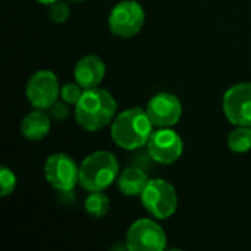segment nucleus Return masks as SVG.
Masks as SVG:
<instances>
[{"label": "nucleus", "instance_id": "obj_1", "mask_svg": "<svg viewBox=\"0 0 251 251\" xmlns=\"http://www.w3.org/2000/svg\"><path fill=\"white\" fill-rule=\"evenodd\" d=\"M116 109V100L109 91L97 87L87 88L75 104V119L82 129L96 132L113 122Z\"/></svg>", "mask_w": 251, "mask_h": 251}, {"label": "nucleus", "instance_id": "obj_2", "mask_svg": "<svg viewBox=\"0 0 251 251\" xmlns=\"http://www.w3.org/2000/svg\"><path fill=\"white\" fill-rule=\"evenodd\" d=\"M153 122L147 112L132 107L121 112L112 122V138L125 150H138L147 146L153 132Z\"/></svg>", "mask_w": 251, "mask_h": 251}, {"label": "nucleus", "instance_id": "obj_3", "mask_svg": "<svg viewBox=\"0 0 251 251\" xmlns=\"http://www.w3.org/2000/svg\"><path fill=\"white\" fill-rule=\"evenodd\" d=\"M119 163L109 151L88 154L79 166V184L87 191H103L118 178Z\"/></svg>", "mask_w": 251, "mask_h": 251}, {"label": "nucleus", "instance_id": "obj_4", "mask_svg": "<svg viewBox=\"0 0 251 251\" xmlns=\"http://www.w3.org/2000/svg\"><path fill=\"white\" fill-rule=\"evenodd\" d=\"M141 203L156 219H168L178 207V196L175 188L165 179H150L141 193Z\"/></svg>", "mask_w": 251, "mask_h": 251}, {"label": "nucleus", "instance_id": "obj_5", "mask_svg": "<svg viewBox=\"0 0 251 251\" xmlns=\"http://www.w3.org/2000/svg\"><path fill=\"white\" fill-rule=\"evenodd\" d=\"M44 178L54 190L72 193L75 185L79 184V166L71 156L56 153L49 156L44 163Z\"/></svg>", "mask_w": 251, "mask_h": 251}, {"label": "nucleus", "instance_id": "obj_6", "mask_svg": "<svg viewBox=\"0 0 251 251\" xmlns=\"http://www.w3.org/2000/svg\"><path fill=\"white\" fill-rule=\"evenodd\" d=\"M146 13L143 6L135 0H125L116 4L109 15L110 31L121 38L137 35L144 25Z\"/></svg>", "mask_w": 251, "mask_h": 251}, {"label": "nucleus", "instance_id": "obj_7", "mask_svg": "<svg viewBox=\"0 0 251 251\" xmlns=\"http://www.w3.org/2000/svg\"><path fill=\"white\" fill-rule=\"evenodd\" d=\"M166 247V234L153 219L135 221L126 232V249L132 251H162Z\"/></svg>", "mask_w": 251, "mask_h": 251}, {"label": "nucleus", "instance_id": "obj_8", "mask_svg": "<svg viewBox=\"0 0 251 251\" xmlns=\"http://www.w3.org/2000/svg\"><path fill=\"white\" fill-rule=\"evenodd\" d=\"M26 99L34 109L46 110L50 109L59 97L60 85L54 72L49 69L37 71L31 75L26 84Z\"/></svg>", "mask_w": 251, "mask_h": 251}, {"label": "nucleus", "instance_id": "obj_9", "mask_svg": "<svg viewBox=\"0 0 251 251\" xmlns=\"http://www.w3.org/2000/svg\"><path fill=\"white\" fill-rule=\"evenodd\" d=\"M226 119L237 126H251V82L232 85L222 100Z\"/></svg>", "mask_w": 251, "mask_h": 251}, {"label": "nucleus", "instance_id": "obj_10", "mask_svg": "<svg viewBox=\"0 0 251 251\" xmlns=\"http://www.w3.org/2000/svg\"><path fill=\"white\" fill-rule=\"evenodd\" d=\"M147 149L157 163L171 165L182 156L184 144L181 137L175 131L169 128H160L151 132Z\"/></svg>", "mask_w": 251, "mask_h": 251}, {"label": "nucleus", "instance_id": "obj_11", "mask_svg": "<svg viewBox=\"0 0 251 251\" xmlns=\"http://www.w3.org/2000/svg\"><path fill=\"white\" fill-rule=\"evenodd\" d=\"M146 112L154 126L171 128L179 122L182 115V104L176 96L171 93H159L150 99Z\"/></svg>", "mask_w": 251, "mask_h": 251}, {"label": "nucleus", "instance_id": "obj_12", "mask_svg": "<svg viewBox=\"0 0 251 251\" xmlns=\"http://www.w3.org/2000/svg\"><path fill=\"white\" fill-rule=\"evenodd\" d=\"M106 75V65L104 62L94 54L84 56L78 60L74 69L75 81L84 88H94L97 87Z\"/></svg>", "mask_w": 251, "mask_h": 251}, {"label": "nucleus", "instance_id": "obj_13", "mask_svg": "<svg viewBox=\"0 0 251 251\" xmlns=\"http://www.w3.org/2000/svg\"><path fill=\"white\" fill-rule=\"evenodd\" d=\"M149 181V175L144 169L137 166H128L118 176V188L122 194L129 197L141 196Z\"/></svg>", "mask_w": 251, "mask_h": 251}, {"label": "nucleus", "instance_id": "obj_14", "mask_svg": "<svg viewBox=\"0 0 251 251\" xmlns=\"http://www.w3.org/2000/svg\"><path fill=\"white\" fill-rule=\"evenodd\" d=\"M50 131V118L40 109L28 113L21 122V134L29 141L43 140Z\"/></svg>", "mask_w": 251, "mask_h": 251}, {"label": "nucleus", "instance_id": "obj_15", "mask_svg": "<svg viewBox=\"0 0 251 251\" xmlns=\"http://www.w3.org/2000/svg\"><path fill=\"white\" fill-rule=\"evenodd\" d=\"M85 210L93 218H103L107 215L110 207V200L103 191H90V194L85 199Z\"/></svg>", "mask_w": 251, "mask_h": 251}, {"label": "nucleus", "instance_id": "obj_16", "mask_svg": "<svg viewBox=\"0 0 251 251\" xmlns=\"http://www.w3.org/2000/svg\"><path fill=\"white\" fill-rule=\"evenodd\" d=\"M228 146L234 153H247L251 150V126H238L228 137Z\"/></svg>", "mask_w": 251, "mask_h": 251}, {"label": "nucleus", "instance_id": "obj_17", "mask_svg": "<svg viewBox=\"0 0 251 251\" xmlns=\"http://www.w3.org/2000/svg\"><path fill=\"white\" fill-rule=\"evenodd\" d=\"M82 93H84V88H82L78 82H75V84H74V82L65 84V85L60 88V97H62V100L66 101V103L71 104V106H75V104L79 101Z\"/></svg>", "mask_w": 251, "mask_h": 251}, {"label": "nucleus", "instance_id": "obj_18", "mask_svg": "<svg viewBox=\"0 0 251 251\" xmlns=\"http://www.w3.org/2000/svg\"><path fill=\"white\" fill-rule=\"evenodd\" d=\"M0 185H1V193H0L1 197L12 194L16 188V175L13 174V171H10L6 166L0 169Z\"/></svg>", "mask_w": 251, "mask_h": 251}, {"label": "nucleus", "instance_id": "obj_19", "mask_svg": "<svg viewBox=\"0 0 251 251\" xmlns=\"http://www.w3.org/2000/svg\"><path fill=\"white\" fill-rule=\"evenodd\" d=\"M50 19L56 24H62L65 21H68L69 15H71V9L66 3L63 1H56L53 4H50V10H49Z\"/></svg>", "mask_w": 251, "mask_h": 251}, {"label": "nucleus", "instance_id": "obj_20", "mask_svg": "<svg viewBox=\"0 0 251 251\" xmlns=\"http://www.w3.org/2000/svg\"><path fill=\"white\" fill-rule=\"evenodd\" d=\"M50 115H51L56 121H59V122L65 121V119L69 116L68 103H66V101H56V103L50 107Z\"/></svg>", "mask_w": 251, "mask_h": 251}, {"label": "nucleus", "instance_id": "obj_21", "mask_svg": "<svg viewBox=\"0 0 251 251\" xmlns=\"http://www.w3.org/2000/svg\"><path fill=\"white\" fill-rule=\"evenodd\" d=\"M37 1L41 3V4H53V3H56L59 0H37Z\"/></svg>", "mask_w": 251, "mask_h": 251}, {"label": "nucleus", "instance_id": "obj_22", "mask_svg": "<svg viewBox=\"0 0 251 251\" xmlns=\"http://www.w3.org/2000/svg\"><path fill=\"white\" fill-rule=\"evenodd\" d=\"M71 1H84V0H71Z\"/></svg>", "mask_w": 251, "mask_h": 251}]
</instances>
